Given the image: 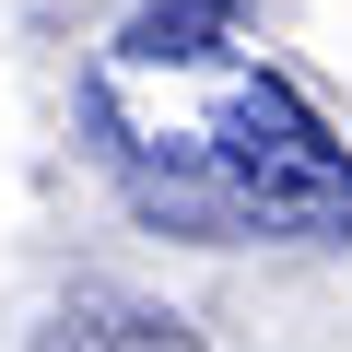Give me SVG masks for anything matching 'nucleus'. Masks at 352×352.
<instances>
[{"label": "nucleus", "mask_w": 352, "mask_h": 352, "mask_svg": "<svg viewBox=\"0 0 352 352\" xmlns=\"http://www.w3.org/2000/svg\"><path fill=\"white\" fill-rule=\"evenodd\" d=\"M247 0H153L82 71V141L153 235L188 247H352V153L235 47Z\"/></svg>", "instance_id": "1"}, {"label": "nucleus", "mask_w": 352, "mask_h": 352, "mask_svg": "<svg viewBox=\"0 0 352 352\" xmlns=\"http://www.w3.org/2000/svg\"><path fill=\"white\" fill-rule=\"evenodd\" d=\"M24 352H212V340L176 317L164 294H129V282H71Z\"/></svg>", "instance_id": "2"}]
</instances>
